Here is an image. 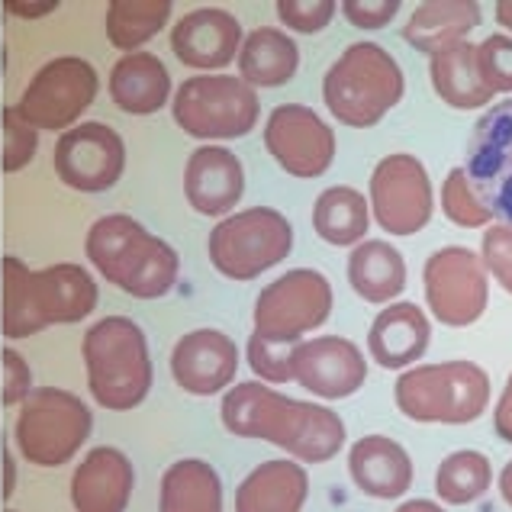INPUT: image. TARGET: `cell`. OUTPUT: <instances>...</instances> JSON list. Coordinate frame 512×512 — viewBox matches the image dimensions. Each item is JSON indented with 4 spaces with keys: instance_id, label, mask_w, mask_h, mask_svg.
I'll use <instances>...</instances> for the list:
<instances>
[{
    "instance_id": "cell-1",
    "label": "cell",
    "mask_w": 512,
    "mask_h": 512,
    "mask_svg": "<svg viewBox=\"0 0 512 512\" xmlns=\"http://www.w3.org/2000/svg\"><path fill=\"white\" fill-rule=\"evenodd\" d=\"M226 432L236 438H261L287 451L297 464H326L345 445V422L323 403L287 397L261 380L232 384L219 403Z\"/></svg>"
},
{
    "instance_id": "cell-2",
    "label": "cell",
    "mask_w": 512,
    "mask_h": 512,
    "mask_svg": "<svg viewBox=\"0 0 512 512\" xmlns=\"http://www.w3.org/2000/svg\"><path fill=\"white\" fill-rule=\"evenodd\" d=\"M84 252L104 281L136 300H158L178 284V252L126 213L100 216L87 229Z\"/></svg>"
},
{
    "instance_id": "cell-3",
    "label": "cell",
    "mask_w": 512,
    "mask_h": 512,
    "mask_svg": "<svg viewBox=\"0 0 512 512\" xmlns=\"http://www.w3.org/2000/svg\"><path fill=\"white\" fill-rule=\"evenodd\" d=\"M87 390L97 406L110 413H129L152 390V355L149 339L129 316H107L84 332L81 342Z\"/></svg>"
},
{
    "instance_id": "cell-4",
    "label": "cell",
    "mask_w": 512,
    "mask_h": 512,
    "mask_svg": "<svg viewBox=\"0 0 512 512\" xmlns=\"http://www.w3.org/2000/svg\"><path fill=\"white\" fill-rule=\"evenodd\" d=\"M406 78L400 62L377 42H355L329 65L323 100L342 126L371 129L400 104Z\"/></svg>"
},
{
    "instance_id": "cell-5",
    "label": "cell",
    "mask_w": 512,
    "mask_h": 512,
    "mask_svg": "<svg viewBox=\"0 0 512 512\" xmlns=\"http://www.w3.org/2000/svg\"><path fill=\"white\" fill-rule=\"evenodd\" d=\"M397 409L426 426H467L487 413L490 377L474 361H438L406 368L393 387Z\"/></svg>"
},
{
    "instance_id": "cell-6",
    "label": "cell",
    "mask_w": 512,
    "mask_h": 512,
    "mask_svg": "<svg viewBox=\"0 0 512 512\" xmlns=\"http://www.w3.org/2000/svg\"><path fill=\"white\" fill-rule=\"evenodd\" d=\"M94 432V413L78 393L62 387H33L17 416V448L36 467H62Z\"/></svg>"
},
{
    "instance_id": "cell-7",
    "label": "cell",
    "mask_w": 512,
    "mask_h": 512,
    "mask_svg": "<svg viewBox=\"0 0 512 512\" xmlns=\"http://www.w3.org/2000/svg\"><path fill=\"white\" fill-rule=\"evenodd\" d=\"M294 248V226L274 207H248L219 219L210 232L207 252L213 268L229 281H255Z\"/></svg>"
},
{
    "instance_id": "cell-8",
    "label": "cell",
    "mask_w": 512,
    "mask_h": 512,
    "mask_svg": "<svg viewBox=\"0 0 512 512\" xmlns=\"http://www.w3.org/2000/svg\"><path fill=\"white\" fill-rule=\"evenodd\" d=\"M171 113L187 136L226 142L242 139L258 126L261 100L239 75H194L174 91Z\"/></svg>"
},
{
    "instance_id": "cell-9",
    "label": "cell",
    "mask_w": 512,
    "mask_h": 512,
    "mask_svg": "<svg viewBox=\"0 0 512 512\" xmlns=\"http://www.w3.org/2000/svg\"><path fill=\"white\" fill-rule=\"evenodd\" d=\"M332 313V284L323 271L294 268L271 281L255 300V335L277 345H300Z\"/></svg>"
},
{
    "instance_id": "cell-10",
    "label": "cell",
    "mask_w": 512,
    "mask_h": 512,
    "mask_svg": "<svg viewBox=\"0 0 512 512\" xmlns=\"http://www.w3.org/2000/svg\"><path fill=\"white\" fill-rule=\"evenodd\" d=\"M100 78L91 62L62 55L42 65L17 104V113L36 133H68L97 100Z\"/></svg>"
},
{
    "instance_id": "cell-11",
    "label": "cell",
    "mask_w": 512,
    "mask_h": 512,
    "mask_svg": "<svg viewBox=\"0 0 512 512\" xmlns=\"http://www.w3.org/2000/svg\"><path fill=\"white\" fill-rule=\"evenodd\" d=\"M422 287L432 316L448 329H464L484 316L490 303V274L477 252L445 245L426 258Z\"/></svg>"
},
{
    "instance_id": "cell-12",
    "label": "cell",
    "mask_w": 512,
    "mask_h": 512,
    "mask_svg": "<svg viewBox=\"0 0 512 512\" xmlns=\"http://www.w3.org/2000/svg\"><path fill=\"white\" fill-rule=\"evenodd\" d=\"M464 174L490 216L512 229V100L493 104L474 123Z\"/></svg>"
},
{
    "instance_id": "cell-13",
    "label": "cell",
    "mask_w": 512,
    "mask_h": 512,
    "mask_svg": "<svg viewBox=\"0 0 512 512\" xmlns=\"http://www.w3.org/2000/svg\"><path fill=\"white\" fill-rule=\"evenodd\" d=\"M368 207L377 226L390 236H416L419 229H426L435 207L426 165L406 152L380 158L371 174Z\"/></svg>"
},
{
    "instance_id": "cell-14",
    "label": "cell",
    "mask_w": 512,
    "mask_h": 512,
    "mask_svg": "<svg viewBox=\"0 0 512 512\" xmlns=\"http://www.w3.org/2000/svg\"><path fill=\"white\" fill-rule=\"evenodd\" d=\"M265 149L290 178H323L335 162V133L313 107L281 104L265 123Z\"/></svg>"
},
{
    "instance_id": "cell-15",
    "label": "cell",
    "mask_w": 512,
    "mask_h": 512,
    "mask_svg": "<svg viewBox=\"0 0 512 512\" xmlns=\"http://www.w3.org/2000/svg\"><path fill=\"white\" fill-rule=\"evenodd\" d=\"M126 171V145L107 123H81L55 142V174L71 190L104 194Z\"/></svg>"
},
{
    "instance_id": "cell-16",
    "label": "cell",
    "mask_w": 512,
    "mask_h": 512,
    "mask_svg": "<svg viewBox=\"0 0 512 512\" xmlns=\"http://www.w3.org/2000/svg\"><path fill=\"white\" fill-rule=\"evenodd\" d=\"M294 380L319 400H345L368 380V358L342 335H316L294 348Z\"/></svg>"
},
{
    "instance_id": "cell-17",
    "label": "cell",
    "mask_w": 512,
    "mask_h": 512,
    "mask_svg": "<svg viewBox=\"0 0 512 512\" xmlns=\"http://www.w3.org/2000/svg\"><path fill=\"white\" fill-rule=\"evenodd\" d=\"M239 374V345L219 329H194L171 351V377L190 397L226 393Z\"/></svg>"
},
{
    "instance_id": "cell-18",
    "label": "cell",
    "mask_w": 512,
    "mask_h": 512,
    "mask_svg": "<svg viewBox=\"0 0 512 512\" xmlns=\"http://www.w3.org/2000/svg\"><path fill=\"white\" fill-rule=\"evenodd\" d=\"M242 23L223 7H197L171 26V52L194 71H223L239 58Z\"/></svg>"
},
{
    "instance_id": "cell-19",
    "label": "cell",
    "mask_w": 512,
    "mask_h": 512,
    "mask_svg": "<svg viewBox=\"0 0 512 512\" xmlns=\"http://www.w3.org/2000/svg\"><path fill=\"white\" fill-rule=\"evenodd\" d=\"M245 194V168L223 145H200L184 168V197L200 216H229Z\"/></svg>"
},
{
    "instance_id": "cell-20",
    "label": "cell",
    "mask_w": 512,
    "mask_h": 512,
    "mask_svg": "<svg viewBox=\"0 0 512 512\" xmlns=\"http://www.w3.org/2000/svg\"><path fill=\"white\" fill-rule=\"evenodd\" d=\"M133 490L136 467L113 445L91 448L71 474V506H75V512H126Z\"/></svg>"
},
{
    "instance_id": "cell-21",
    "label": "cell",
    "mask_w": 512,
    "mask_h": 512,
    "mask_svg": "<svg viewBox=\"0 0 512 512\" xmlns=\"http://www.w3.org/2000/svg\"><path fill=\"white\" fill-rule=\"evenodd\" d=\"M348 474L371 500H400L413 487V458L390 435H364L348 448Z\"/></svg>"
},
{
    "instance_id": "cell-22",
    "label": "cell",
    "mask_w": 512,
    "mask_h": 512,
    "mask_svg": "<svg viewBox=\"0 0 512 512\" xmlns=\"http://www.w3.org/2000/svg\"><path fill=\"white\" fill-rule=\"evenodd\" d=\"M432 323L416 303H390L377 313L368 332L371 358L387 371H406L426 355Z\"/></svg>"
},
{
    "instance_id": "cell-23",
    "label": "cell",
    "mask_w": 512,
    "mask_h": 512,
    "mask_svg": "<svg viewBox=\"0 0 512 512\" xmlns=\"http://www.w3.org/2000/svg\"><path fill=\"white\" fill-rule=\"evenodd\" d=\"M97 281L81 265H49L33 271V303L42 329L81 323L97 310Z\"/></svg>"
},
{
    "instance_id": "cell-24",
    "label": "cell",
    "mask_w": 512,
    "mask_h": 512,
    "mask_svg": "<svg viewBox=\"0 0 512 512\" xmlns=\"http://www.w3.org/2000/svg\"><path fill=\"white\" fill-rule=\"evenodd\" d=\"M310 496L306 467L294 458L261 461L236 487V512H303Z\"/></svg>"
},
{
    "instance_id": "cell-25",
    "label": "cell",
    "mask_w": 512,
    "mask_h": 512,
    "mask_svg": "<svg viewBox=\"0 0 512 512\" xmlns=\"http://www.w3.org/2000/svg\"><path fill=\"white\" fill-rule=\"evenodd\" d=\"M110 100L133 116L158 113L171 100V71L152 52H129L110 68Z\"/></svg>"
},
{
    "instance_id": "cell-26",
    "label": "cell",
    "mask_w": 512,
    "mask_h": 512,
    "mask_svg": "<svg viewBox=\"0 0 512 512\" xmlns=\"http://www.w3.org/2000/svg\"><path fill=\"white\" fill-rule=\"evenodd\" d=\"M480 17L484 13L477 0H426L403 26V39L432 58L458 42H467V36L480 26Z\"/></svg>"
},
{
    "instance_id": "cell-27",
    "label": "cell",
    "mask_w": 512,
    "mask_h": 512,
    "mask_svg": "<svg viewBox=\"0 0 512 512\" xmlns=\"http://www.w3.org/2000/svg\"><path fill=\"white\" fill-rule=\"evenodd\" d=\"M348 284L361 300H368L374 306L393 303L406 287V261L390 242L368 239L351 248Z\"/></svg>"
},
{
    "instance_id": "cell-28",
    "label": "cell",
    "mask_w": 512,
    "mask_h": 512,
    "mask_svg": "<svg viewBox=\"0 0 512 512\" xmlns=\"http://www.w3.org/2000/svg\"><path fill=\"white\" fill-rule=\"evenodd\" d=\"M300 49L284 29L258 26L242 39L239 49V78L248 87H281L297 75Z\"/></svg>"
},
{
    "instance_id": "cell-29",
    "label": "cell",
    "mask_w": 512,
    "mask_h": 512,
    "mask_svg": "<svg viewBox=\"0 0 512 512\" xmlns=\"http://www.w3.org/2000/svg\"><path fill=\"white\" fill-rule=\"evenodd\" d=\"M158 512H223V480L203 458L168 464L158 484Z\"/></svg>"
},
{
    "instance_id": "cell-30",
    "label": "cell",
    "mask_w": 512,
    "mask_h": 512,
    "mask_svg": "<svg viewBox=\"0 0 512 512\" xmlns=\"http://www.w3.org/2000/svg\"><path fill=\"white\" fill-rule=\"evenodd\" d=\"M429 78L435 94L455 110H480L493 100V91L480 78L474 42H458V46L432 55Z\"/></svg>"
},
{
    "instance_id": "cell-31",
    "label": "cell",
    "mask_w": 512,
    "mask_h": 512,
    "mask_svg": "<svg viewBox=\"0 0 512 512\" xmlns=\"http://www.w3.org/2000/svg\"><path fill=\"white\" fill-rule=\"evenodd\" d=\"M371 226L368 197L355 187H329L313 203V229L329 245H361Z\"/></svg>"
},
{
    "instance_id": "cell-32",
    "label": "cell",
    "mask_w": 512,
    "mask_h": 512,
    "mask_svg": "<svg viewBox=\"0 0 512 512\" xmlns=\"http://www.w3.org/2000/svg\"><path fill=\"white\" fill-rule=\"evenodd\" d=\"M0 332L13 342L42 332L33 303V271L17 255L0 261Z\"/></svg>"
},
{
    "instance_id": "cell-33",
    "label": "cell",
    "mask_w": 512,
    "mask_h": 512,
    "mask_svg": "<svg viewBox=\"0 0 512 512\" xmlns=\"http://www.w3.org/2000/svg\"><path fill=\"white\" fill-rule=\"evenodd\" d=\"M171 20V0H110L107 4V39L113 49L142 52Z\"/></svg>"
},
{
    "instance_id": "cell-34",
    "label": "cell",
    "mask_w": 512,
    "mask_h": 512,
    "mask_svg": "<svg viewBox=\"0 0 512 512\" xmlns=\"http://www.w3.org/2000/svg\"><path fill=\"white\" fill-rule=\"evenodd\" d=\"M493 487V464L484 451L461 448L438 464L435 471V493L448 506H467L480 500Z\"/></svg>"
},
{
    "instance_id": "cell-35",
    "label": "cell",
    "mask_w": 512,
    "mask_h": 512,
    "mask_svg": "<svg viewBox=\"0 0 512 512\" xmlns=\"http://www.w3.org/2000/svg\"><path fill=\"white\" fill-rule=\"evenodd\" d=\"M39 133L29 126L17 107H4L0 113V168L4 174H17L36 158Z\"/></svg>"
},
{
    "instance_id": "cell-36",
    "label": "cell",
    "mask_w": 512,
    "mask_h": 512,
    "mask_svg": "<svg viewBox=\"0 0 512 512\" xmlns=\"http://www.w3.org/2000/svg\"><path fill=\"white\" fill-rule=\"evenodd\" d=\"M442 210L455 226L461 229H480L490 226V210L480 203V197L474 194L471 181H467L464 168H451L448 178L442 184Z\"/></svg>"
},
{
    "instance_id": "cell-37",
    "label": "cell",
    "mask_w": 512,
    "mask_h": 512,
    "mask_svg": "<svg viewBox=\"0 0 512 512\" xmlns=\"http://www.w3.org/2000/svg\"><path fill=\"white\" fill-rule=\"evenodd\" d=\"M294 348L297 345H277V342H265L261 335H248L245 345V358L248 368L255 371V377L261 384H290L294 380Z\"/></svg>"
},
{
    "instance_id": "cell-38",
    "label": "cell",
    "mask_w": 512,
    "mask_h": 512,
    "mask_svg": "<svg viewBox=\"0 0 512 512\" xmlns=\"http://www.w3.org/2000/svg\"><path fill=\"white\" fill-rule=\"evenodd\" d=\"M477 68L484 84L496 94H512V36H487L477 46Z\"/></svg>"
},
{
    "instance_id": "cell-39",
    "label": "cell",
    "mask_w": 512,
    "mask_h": 512,
    "mask_svg": "<svg viewBox=\"0 0 512 512\" xmlns=\"http://www.w3.org/2000/svg\"><path fill=\"white\" fill-rule=\"evenodd\" d=\"M274 10H277V20H281L290 33L313 36V33H323L332 23L339 7H335L332 0H281Z\"/></svg>"
},
{
    "instance_id": "cell-40",
    "label": "cell",
    "mask_w": 512,
    "mask_h": 512,
    "mask_svg": "<svg viewBox=\"0 0 512 512\" xmlns=\"http://www.w3.org/2000/svg\"><path fill=\"white\" fill-rule=\"evenodd\" d=\"M480 261L487 274L500 284L506 294H512V229L509 226H490L480 242Z\"/></svg>"
},
{
    "instance_id": "cell-41",
    "label": "cell",
    "mask_w": 512,
    "mask_h": 512,
    "mask_svg": "<svg viewBox=\"0 0 512 512\" xmlns=\"http://www.w3.org/2000/svg\"><path fill=\"white\" fill-rule=\"evenodd\" d=\"M33 393V371L20 351L4 348L0 351V403L23 406V400Z\"/></svg>"
},
{
    "instance_id": "cell-42",
    "label": "cell",
    "mask_w": 512,
    "mask_h": 512,
    "mask_svg": "<svg viewBox=\"0 0 512 512\" xmlns=\"http://www.w3.org/2000/svg\"><path fill=\"white\" fill-rule=\"evenodd\" d=\"M342 13L358 29H384L400 13V0H345Z\"/></svg>"
},
{
    "instance_id": "cell-43",
    "label": "cell",
    "mask_w": 512,
    "mask_h": 512,
    "mask_svg": "<svg viewBox=\"0 0 512 512\" xmlns=\"http://www.w3.org/2000/svg\"><path fill=\"white\" fill-rule=\"evenodd\" d=\"M493 429L496 435L503 438L506 445H512V374L506 380V387L500 393V400H496V409H493Z\"/></svg>"
},
{
    "instance_id": "cell-44",
    "label": "cell",
    "mask_w": 512,
    "mask_h": 512,
    "mask_svg": "<svg viewBox=\"0 0 512 512\" xmlns=\"http://www.w3.org/2000/svg\"><path fill=\"white\" fill-rule=\"evenodd\" d=\"M7 13H13V17H23V20H36V17H46V13H55L58 4H7L4 7Z\"/></svg>"
},
{
    "instance_id": "cell-45",
    "label": "cell",
    "mask_w": 512,
    "mask_h": 512,
    "mask_svg": "<svg viewBox=\"0 0 512 512\" xmlns=\"http://www.w3.org/2000/svg\"><path fill=\"white\" fill-rule=\"evenodd\" d=\"M0 471H4V484H0V496L4 500H10L13 490H17V464H13V455H10V448H4V455H0Z\"/></svg>"
},
{
    "instance_id": "cell-46",
    "label": "cell",
    "mask_w": 512,
    "mask_h": 512,
    "mask_svg": "<svg viewBox=\"0 0 512 512\" xmlns=\"http://www.w3.org/2000/svg\"><path fill=\"white\" fill-rule=\"evenodd\" d=\"M397 512H445V509L432 500H409V503L397 506Z\"/></svg>"
},
{
    "instance_id": "cell-47",
    "label": "cell",
    "mask_w": 512,
    "mask_h": 512,
    "mask_svg": "<svg viewBox=\"0 0 512 512\" xmlns=\"http://www.w3.org/2000/svg\"><path fill=\"white\" fill-rule=\"evenodd\" d=\"M500 496L506 500V506H512V461H506V467L500 471Z\"/></svg>"
},
{
    "instance_id": "cell-48",
    "label": "cell",
    "mask_w": 512,
    "mask_h": 512,
    "mask_svg": "<svg viewBox=\"0 0 512 512\" xmlns=\"http://www.w3.org/2000/svg\"><path fill=\"white\" fill-rule=\"evenodd\" d=\"M493 13H496V23H500L503 29H509V33H512V0H500Z\"/></svg>"
},
{
    "instance_id": "cell-49",
    "label": "cell",
    "mask_w": 512,
    "mask_h": 512,
    "mask_svg": "<svg viewBox=\"0 0 512 512\" xmlns=\"http://www.w3.org/2000/svg\"><path fill=\"white\" fill-rule=\"evenodd\" d=\"M4 512H17V509H4Z\"/></svg>"
}]
</instances>
